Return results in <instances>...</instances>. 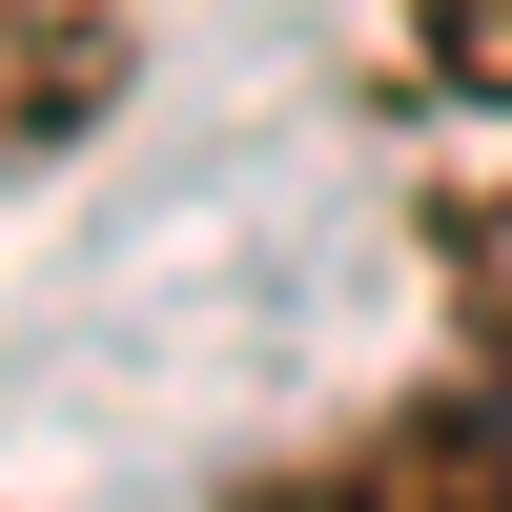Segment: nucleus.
<instances>
[{"label": "nucleus", "mask_w": 512, "mask_h": 512, "mask_svg": "<svg viewBox=\"0 0 512 512\" xmlns=\"http://www.w3.org/2000/svg\"><path fill=\"white\" fill-rule=\"evenodd\" d=\"M431 267H451V328H472V369L512 390V185H451V205H431Z\"/></svg>", "instance_id": "7ed1b4c3"}, {"label": "nucleus", "mask_w": 512, "mask_h": 512, "mask_svg": "<svg viewBox=\"0 0 512 512\" xmlns=\"http://www.w3.org/2000/svg\"><path fill=\"white\" fill-rule=\"evenodd\" d=\"M410 41H431V62H451V82L512 123V0H410Z\"/></svg>", "instance_id": "20e7f679"}, {"label": "nucleus", "mask_w": 512, "mask_h": 512, "mask_svg": "<svg viewBox=\"0 0 512 512\" xmlns=\"http://www.w3.org/2000/svg\"><path fill=\"white\" fill-rule=\"evenodd\" d=\"M123 103V0H0V164L82 144Z\"/></svg>", "instance_id": "f03ea898"}, {"label": "nucleus", "mask_w": 512, "mask_h": 512, "mask_svg": "<svg viewBox=\"0 0 512 512\" xmlns=\"http://www.w3.org/2000/svg\"><path fill=\"white\" fill-rule=\"evenodd\" d=\"M246 512H512V390L472 369V390H431V410H390V431H349V451H308V472H267Z\"/></svg>", "instance_id": "f257e3e1"}]
</instances>
